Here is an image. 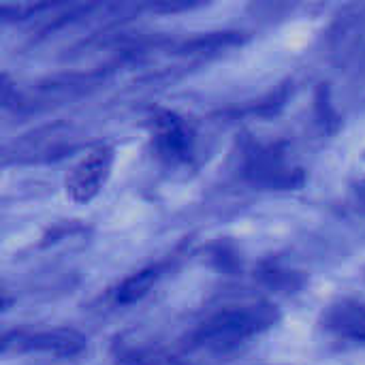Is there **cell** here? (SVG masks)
Listing matches in <instances>:
<instances>
[{
	"instance_id": "1",
	"label": "cell",
	"mask_w": 365,
	"mask_h": 365,
	"mask_svg": "<svg viewBox=\"0 0 365 365\" xmlns=\"http://www.w3.org/2000/svg\"><path fill=\"white\" fill-rule=\"evenodd\" d=\"M113 165V150L107 145L94 148L88 152L68 173L66 178V190L75 203H88L92 201L101 188L105 186Z\"/></svg>"
},
{
	"instance_id": "2",
	"label": "cell",
	"mask_w": 365,
	"mask_h": 365,
	"mask_svg": "<svg viewBox=\"0 0 365 365\" xmlns=\"http://www.w3.org/2000/svg\"><path fill=\"white\" fill-rule=\"evenodd\" d=\"M154 280H156V272H154V269H145V272L135 274L133 278H128V280L120 287L118 302H120V304L137 302L139 297H143V295L150 291V287L154 284Z\"/></svg>"
}]
</instances>
